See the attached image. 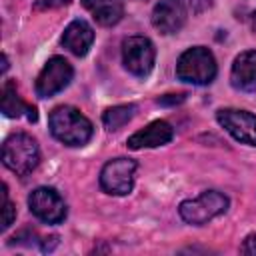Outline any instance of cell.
<instances>
[{
  "mask_svg": "<svg viewBox=\"0 0 256 256\" xmlns=\"http://www.w3.org/2000/svg\"><path fill=\"white\" fill-rule=\"evenodd\" d=\"M184 100H186V94H166V96L158 98V104H162V106H166V104L174 106V104H180Z\"/></svg>",
  "mask_w": 256,
  "mask_h": 256,
  "instance_id": "20",
  "label": "cell"
},
{
  "mask_svg": "<svg viewBox=\"0 0 256 256\" xmlns=\"http://www.w3.org/2000/svg\"><path fill=\"white\" fill-rule=\"evenodd\" d=\"M230 82L236 90L254 92L256 90V50L240 52L230 70Z\"/></svg>",
  "mask_w": 256,
  "mask_h": 256,
  "instance_id": "12",
  "label": "cell"
},
{
  "mask_svg": "<svg viewBox=\"0 0 256 256\" xmlns=\"http://www.w3.org/2000/svg\"><path fill=\"white\" fill-rule=\"evenodd\" d=\"M70 4V0H36V8L40 10H50V8H60Z\"/></svg>",
  "mask_w": 256,
  "mask_h": 256,
  "instance_id": "19",
  "label": "cell"
},
{
  "mask_svg": "<svg viewBox=\"0 0 256 256\" xmlns=\"http://www.w3.org/2000/svg\"><path fill=\"white\" fill-rule=\"evenodd\" d=\"M216 120L234 140L256 146V114L238 108H220Z\"/></svg>",
  "mask_w": 256,
  "mask_h": 256,
  "instance_id": "9",
  "label": "cell"
},
{
  "mask_svg": "<svg viewBox=\"0 0 256 256\" xmlns=\"http://www.w3.org/2000/svg\"><path fill=\"white\" fill-rule=\"evenodd\" d=\"M52 136L66 146H84L94 134L92 122L74 106H56L48 116Z\"/></svg>",
  "mask_w": 256,
  "mask_h": 256,
  "instance_id": "1",
  "label": "cell"
},
{
  "mask_svg": "<svg viewBox=\"0 0 256 256\" xmlns=\"http://www.w3.org/2000/svg\"><path fill=\"white\" fill-rule=\"evenodd\" d=\"M30 212L44 224H60L68 216V208L58 190L50 186H40L28 196Z\"/></svg>",
  "mask_w": 256,
  "mask_h": 256,
  "instance_id": "7",
  "label": "cell"
},
{
  "mask_svg": "<svg viewBox=\"0 0 256 256\" xmlns=\"http://www.w3.org/2000/svg\"><path fill=\"white\" fill-rule=\"evenodd\" d=\"M174 138V128L166 122V120H154L148 126H144L142 130L134 132L128 140L126 146L132 150H140V148H158L168 144Z\"/></svg>",
  "mask_w": 256,
  "mask_h": 256,
  "instance_id": "11",
  "label": "cell"
},
{
  "mask_svg": "<svg viewBox=\"0 0 256 256\" xmlns=\"http://www.w3.org/2000/svg\"><path fill=\"white\" fill-rule=\"evenodd\" d=\"M254 28H256V14H254Z\"/></svg>",
  "mask_w": 256,
  "mask_h": 256,
  "instance_id": "21",
  "label": "cell"
},
{
  "mask_svg": "<svg viewBox=\"0 0 256 256\" xmlns=\"http://www.w3.org/2000/svg\"><path fill=\"white\" fill-rule=\"evenodd\" d=\"M2 112L8 118H20L26 116L28 122H36L38 120V112L32 104L24 102L18 92H16V84L12 80H6L2 86Z\"/></svg>",
  "mask_w": 256,
  "mask_h": 256,
  "instance_id": "14",
  "label": "cell"
},
{
  "mask_svg": "<svg viewBox=\"0 0 256 256\" xmlns=\"http://www.w3.org/2000/svg\"><path fill=\"white\" fill-rule=\"evenodd\" d=\"M40 162V148L36 138L26 132L8 136L2 144V164L16 176L30 174Z\"/></svg>",
  "mask_w": 256,
  "mask_h": 256,
  "instance_id": "3",
  "label": "cell"
},
{
  "mask_svg": "<svg viewBox=\"0 0 256 256\" xmlns=\"http://www.w3.org/2000/svg\"><path fill=\"white\" fill-rule=\"evenodd\" d=\"M74 76L72 64L64 56H52L42 66L38 78H36V94L40 98H50L58 92H62Z\"/></svg>",
  "mask_w": 256,
  "mask_h": 256,
  "instance_id": "8",
  "label": "cell"
},
{
  "mask_svg": "<svg viewBox=\"0 0 256 256\" xmlns=\"http://www.w3.org/2000/svg\"><path fill=\"white\" fill-rule=\"evenodd\" d=\"M94 42V30L86 20H72L62 34V46L74 56H86Z\"/></svg>",
  "mask_w": 256,
  "mask_h": 256,
  "instance_id": "13",
  "label": "cell"
},
{
  "mask_svg": "<svg viewBox=\"0 0 256 256\" xmlns=\"http://www.w3.org/2000/svg\"><path fill=\"white\" fill-rule=\"evenodd\" d=\"M80 2L100 26H114L124 16V6L120 0H80Z\"/></svg>",
  "mask_w": 256,
  "mask_h": 256,
  "instance_id": "15",
  "label": "cell"
},
{
  "mask_svg": "<svg viewBox=\"0 0 256 256\" xmlns=\"http://www.w3.org/2000/svg\"><path fill=\"white\" fill-rule=\"evenodd\" d=\"M154 60H156V48L150 38L128 36L122 40V64L130 74L138 78L148 76L154 68Z\"/></svg>",
  "mask_w": 256,
  "mask_h": 256,
  "instance_id": "6",
  "label": "cell"
},
{
  "mask_svg": "<svg viewBox=\"0 0 256 256\" xmlns=\"http://www.w3.org/2000/svg\"><path fill=\"white\" fill-rule=\"evenodd\" d=\"M136 114V106L134 104H118L112 108H106L102 114V122L108 130H118L124 124H128Z\"/></svg>",
  "mask_w": 256,
  "mask_h": 256,
  "instance_id": "16",
  "label": "cell"
},
{
  "mask_svg": "<svg viewBox=\"0 0 256 256\" xmlns=\"http://www.w3.org/2000/svg\"><path fill=\"white\" fill-rule=\"evenodd\" d=\"M186 4L182 0H158L152 10V26L160 34H176L186 24Z\"/></svg>",
  "mask_w": 256,
  "mask_h": 256,
  "instance_id": "10",
  "label": "cell"
},
{
  "mask_svg": "<svg viewBox=\"0 0 256 256\" xmlns=\"http://www.w3.org/2000/svg\"><path fill=\"white\" fill-rule=\"evenodd\" d=\"M240 254H250V256H256V232L248 234L240 246Z\"/></svg>",
  "mask_w": 256,
  "mask_h": 256,
  "instance_id": "18",
  "label": "cell"
},
{
  "mask_svg": "<svg viewBox=\"0 0 256 256\" xmlns=\"http://www.w3.org/2000/svg\"><path fill=\"white\" fill-rule=\"evenodd\" d=\"M218 74V64L214 54L204 46H192L184 50L176 62V76L182 82L194 86H206L214 82Z\"/></svg>",
  "mask_w": 256,
  "mask_h": 256,
  "instance_id": "2",
  "label": "cell"
},
{
  "mask_svg": "<svg viewBox=\"0 0 256 256\" xmlns=\"http://www.w3.org/2000/svg\"><path fill=\"white\" fill-rule=\"evenodd\" d=\"M228 206H230L228 196H224V194L218 192V190H204L200 196L180 202L178 212H180V218H182L186 224L204 226V224H208L212 218L224 214V212L228 210Z\"/></svg>",
  "mask_w": 256,
  "mask_h": 256,
  "instance_id": "4",
  "label": "cell"
},
{
  "mask_svg": "<svg viewBox=\"0 0 256 256\" xmlns=\"http://www.w3.org/2000/svg\"><path fill=\"white\" fill-rule=\"evenodd\" d=\"M138 164L132 158H112L100 170V188L112 196H126L134 188V172Z\"/></svg>",
  "mask_w": 256,
  "mask_h": 256,
  "instance_id": "5",
  "label": "cell"
},
{
  "mask_svg": "<svg viewBox=\"0 0 256 256\" xmlns=\"http://www.w3.org/2000/svg\"><path fill=\"white\" fill-rule=\"evenodd\" d=\"M2 230H6V228H10L12 226V222H14V218H16V208H14V204L8 200V186L4 184V204H2Z\"/></svg>",
  "mask_w": 256,
  "mask_h": 256,
  "instance_id": "17",
  "label": "cell"
}]
</instances>
